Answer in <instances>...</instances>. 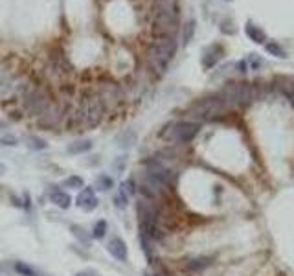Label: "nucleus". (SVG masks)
Listing matches in <instances>:
<instances>
[{"mask_svg":"<svg viewBox=\"0 0 294 276\" xmlns=\"http://www.w3.org/2000/svg\"><path fill=\"white\" fill-rule=\"evenodd\" d=\"M265 48H267V52H270L272 55H276V57H281V59H285L287 57V54H285V50L277 44V42H265Z\"/></svg>","mask_w":294,"mask_h":276,"instance_id":"nucleus-21","label":"nucleus"},{"mask_svg":"<svg viewBox=\"0 0 294 276\" xmlns=\"http://www.w3.org/2000/svg\"><path fill=\"white\" fill-rule=\"evenodd\" d=\"M4 127H6V124H4V122H0V129H4Z\"/></svg>","mask_w":294,"mask_h":276,"instance_id":"nucleus-34","label":"nucleus"},{"mask_svg":"<svg viewBox=\"0 0 294 276\" xmlns=\"http://www.w3.org/2000/svg\"><path fill=\"white\" fill-rule=\"evenodd\" d=\"M114 166H116V169H123V157H120V160H118Z\"/></svg>","mask_w":294,"mask_h":276,"instance_id":"nucleus-32","label":"nucleus"},{"mask_svg":"<svg viewBox=\"0 0 294 276\" xmlns=\"http://www.w3.org/2000/svg\"><path fill=\"white\" fill-rule=\"evenodd\" d=\"M156 13H176V0H155L153 15Z\"/></svg>","mask_w":294,"mask_h":276,"instance_id":"nucleus-13","label":"nucleus"},{"mask_svg":"<svg viewBox=\"0 0 294 276\" xmlns=\"http://www.w3.org/2000/svg\"><path fill=\"white\" fill-rule=\"evenodd\" d=\"M0 144L2 146H17L18 138L15 134H0Z\"/></svg>","mask_w":294,"mask_h":276,"instance_id":"nucleus-25","label":"nucleus"},{"mask_svg":"<svg viewBox=\"0 0 294 276\" xmlns=\"http://www.w3.org/2000/svg\"><path fill=\"white\" fill-rule=\"evenodd\" d=\"M15 269H17L18 275H22V276H35L34 269H30L28 265H24V263H17V265H15Z\"/></svg>","mask_w":294,"mask_h":276,"instance_id":"nucleus-28","label":"nucleus"},{"mask_svg":"<svg viewBox=\"0 0 294 276\" xmlns=\"http://www.w3.org/2000/svg\"><path fill=\"white\" fill-rule=\"evenodd\" d=\"M0 67H2V61H0Z\"/></svg>","mask_w":294,"mask_h":276,"instance_id":"nucleus-35","label":"nucleus"},{"mask_svg":"<svg viewBox=\"0 0 294 276\" xmlns=\"http://www.w3.org/2000/svg\"><path fill=\"white\" fill-rule=\"evenodd\" d=\"M277 83V89L283 92V94H291V92L294 91V79L293 77H287V75H281V77H277L276 79Z\"/></svg>","mask_w":294,"mask_h":276,"instance_id":"nucleus-18","label":"nucleus"},{"mask_svg":"<svg viewBox=\"0 0 294 276\" xmlns=\"http://www.w3.org/2000/svg\"><path fill=\"white\" fill-rule=\"evenodd\" d=\"M221 32H223V34H226V35H234L235 34V26H234V22H232V20H223V22H221Z\"/></svg>","mask_w":294,"mask_h":276,"instance_id":"nucleus-27","label":"nucleus"},{"mask_svg":"<svg viewBox=\"0 0 294 276\" xmlns=\"http://www.w3.org/2000/svg\"><path fill=\"white\" fill-rule=\"evenodd\" d=\"M109 252L116 259H120V261H125L127 259V245L120 238H112L109 241Z\"/></svg>","mask_w":294,"mask_h":276,"instance_id":"nucleus-10","label":"nucleus"},{"mask_svg":"<svg viewBox=\"0 0 294 276\" xmlns=\"http://www.w3.org/2000/svg\"><path fill=\"white\" fill-rule=\"evenodd\" d=\"M52 94L44 85L32 83L26 87V91L20 94V103H22V110L26 116H39L42 110L52 103Z\"/></svg>","mask_w":294,"mask_h":276,"instance_id":"nucleus-2","label":"nucleus"},{"mask_svg":"<svg viewBox=\"0 0 294 276\" xmlns=\"http://www.w3.org/2000/svg\"><path fill=\"white\" fill-rule=\"evenodd\" d=\"M98 199L94 195V190L92 188H83V192L77 195V204L79 208H83L85 212H92V210L98 208Z\"/></svg>","mask_w":294,"mask_h":276,"instance_id":"nucleus-9","label":"nucleus"},{"mask_svg":"<svg viewBox=\"0 0 294 276\" xmlns=\"http://www.w3.org/2000/svg\"><path fill=\"white\" fill-rule=\"evenodd\" d=\"M195 28H197V22H195L193 18L191 20H188L184 26V32H182V41H184V44H188V42L193 39L195 35Z\"/></svg>","mask_w":294,"mask_h":276,"instance_id":"nucleus-20","label":"nucleus"},{"mask_svg":"<svg viewBox=\"0 0 294 276\" xmlns=\"http://www.w3.org/2000/svg\"><path fill=\"white\" fill-rule=\"evenodd\" d=\"M77 276H98L96 271H81V273H77Z\"/></svg>","mask_w":294,"mask_h":276,"instance_id":"nucleus-30","label":"nucleus"},{"mask_svg":"<svg viewBox=\"0 0 294 276\" xmlns=\"http://www.w3.org/2000/svg\"><path fill=\"white\" fill-rule=\"evenodd\" d=\"M178 28L176 13H156L153 17V35L156 37H175Z\"/></svg>","mask_w":294,"mask_h":276,"instance_id":"nucleus-6","label":"nucleus"},{"mask_svg":"<svg viewBox=\"0 0 294 276\" xmlns=\"http://www.w3.org/2000/svg\"><path fill=\"white\" fill-rule=\"evenodd\" d=\"M92 149V140L85 138V140H76L68 146V153L72 155H81V153H86V151Z\"/></svg>","mask_w":294,"mask_h":276,"instance_id":"nucleus-14","label":"nucleus"},{"mask_svg":"<svg viewBox=\"0 0 294 276\" xmlns=\"http://www.w3.org/2000/svg\"><path fill=\"white\" fill-rule=\"evenodd\" d=\"M52 201H53V204H55V206H59V208H63V210H67L68 206H70L72 199H70V195H68V193L55 190V192H52Z\"/></svg>","mask_w":294,"mask_h":276,"instance_id":"nucleus-16","label":"nucleus"},{"mask_svg":"<svg viewBox=\"0 0 294 276\" xmlns=\"http://www.w3.org/2000/svg\"><path fill=\"white\" fill-rule=\"evenodd\" d=\"M248 63H250V67L252 68H259L263 65V61L258 57V54H250V57H248Z\"/></svg>","mask_w":294,"mask_h":276,"instance_id":"nucleus-29","label":"nucleus"},{"mask_svg":"<svg viewBox=\"0 0 294 276\" xmlns=\"http://www.w3.org/2000/svg\"><path fill=\"white\" fill-rule=\"evenodd\" d=\"M85 107H86V118H85L83 127H86V129L100 126L103 122V118L107 116V109H105L103 101L100 100V96L96 92L85 96Z\"/></svg>","mask_w":294,"mask_h":276,"instance_id":"nucleus-4","label":"nucleus"},{"mask_svg":"<svg viewBox=\"0 0 294 276\" xmlns=\"http://www.w3.org/2000/svg\"><path fill=\"white\" fill-rule=\"evenodd\" d=\"M211 265V258H193V259H188L186 267L190 271H202V269L210 267Z\"/></svg>","mask_w":294,"mask_h":276,"instance_id":"nucleus-17","label":"nucleus"},{"mask_svg":"<svg viewBox=\"0 0 294 276\" xmlns=\"http://www.w3.org/2000/svg\"><path fill=\"white\" fill-rule=\"evenodd\" d=\"M221 54H223V48H221V46H217V44L210 46L208 50L204 52V55H202V67L204 68L215 67V63L221 59Z\"/></svg>","mask_w":294,"mask_h":276,"instance_id":"nucleus-11","label":"nucleus"},{"mask_svg":"<svg viewBox=\"0 0 294 276\" xmlns=\"http://www.w3.org/2000/svg\"><path fill=\"white\" fill-rule=\"evenodd\" d=\"M96 94L100 96V100L103 101L105 109H116L118 105L123 101L121 98V92H120V85L114 83V81H103V83L98 87Z\"/></svg>","mask_w":294,"mask_h":276,"instance_id":"nucleus-8","label":"nucleus"},{"mask_svg":"<svg viewBox=\"0 0 294 276\" xmlns=\"http://www.w3.org/2000/svg\"><path fill=\"white\" fill-rule=\"evenodd\" d=\"M221 98L226 101L228 105H234V103L246 105L256 98V89L250 83H228Z\"/></svg>","mask_w":294,"mask_h":276,"instance_id":"nucleus-3","label":"nucleus"},{"mask_svg":"<svg viewBox=\"0 0 294 276\" xmlns=\"http://www.w3.org/2000/svg\"><path fill=\"white\" fill-rule=\"evenodd\" d=\"M230 105L223 98H204L197 101L190 107V112L197 118H211L215 114H221L223 110H226Z\"/></svg>","mask_w":294,"mask_h":276,"instance_id":"nucleus-5","label":"nucleus"},{"mask_svg":"<svg viewBox=\"0 0 294 276\" xmlns=\"http://www.w3.org/2000/svg\"><path fill=\"white\" fill-rule=\"evenodd\" d=\"M169 133H164V136H168L169 140L173 142H191L197 133H199V126L195 122H178V124H173L169 126Z\"/></svg>","mask_w":294,"mask_h":276,"instance_id":"nucleus-7","label":"nucleus"},{"mask_svg":"<svg viewBox=\"0 0 294 276\" xmlns=\"http://www.w3.org/2000/svg\"><path fill=\"white\" fill-rule=\"evenodd\" d=\"M176 39L175 37H156L153 44L145 50V63L147 68L155 75H164L168 70V65L176 54Z\"/></svg>","mask_w":294,"mask_h":276,"instance_id":"nucleus-1","label":"nucleus"},{"mask_svg":"<svg viewBox=\"0 0 294 276\" xmlns=\"http://www.w3.org/2000/svg\"><path fill=\"white\" fill-rule=\"evenodd\" d=\"M72 230H74V234L77 236V239H79V241H83L85 245H88V241H90V236L86 234V230H85L83 226L74 225V226H72Z\"/></svg>","mask_w":294,"mask_h":276,"instance_id":"nucleus-22","label":"nucleus"},{"mask_svg":"<svg viewBox=\"0 0 294 276\" xmlns=\"http://www.w3.org/2000/svg\"><path fill=\"white\" fill-rule=\"evenodd\" d=\"M24 142L26 146L30 147V149H35V151H39V149H46V146L48 144L44 142L42 138H39V136H35V134H28L24 138Z\"/></svg>","mask_w":294,"mask_h":276,"instance_id":"nucleus-19","label":"nucleus"},{"mask_svg":"<svg viewBox=\"0 0 294 276\" xmlns=\"http://www.w3.org/2000/svg\"><path fill=\"white\" fill-rule=\"evenodd\" d=\"M118 144H120V147H123V149H129V147H133L136 144V133L133 129H127L123 133L118 136Z\"/></svg>","mask_w":294,"mask_h":276,"instance_id":"nucleus-15","label":"nucleus"},{"mask_svg":"<svg viewBox=\"0 0 294 276\" xmlns=\"http://www.w3.org/2000/svg\"><path fill=\"white\" fill-rule=\"evenodd\" d=\"M98 188L100 190H110L112 188V179H109L107 175L98 177Z\"/></svg>","mask_w":294,"mask_h":276,"instance_id":"nucleus-26","label":"nucleus"},{"mask_svg":"<svg viewBox=\"0 0 294 276\" xmlns=\"http://www.w3.org/2000/svg\"><path fill=\"white\" fill-rule=\"evenodd\" d=\"M244 32H246V35L250 37V41L258 42V44H265V42H267V35H265V32L261 30L259 26L254 24V22H246Z\"/></svg>","mask_w":294,"mask_h":276,"instance_id":"nucleus-12","label":"nucleus"},{"mask_svg":"<svg viewBox=\"0 0 294 276\" xmlns=\"http://www.w3.org/2000/svg\"><path fill=\"white\" fill-rule=\"evenodd\" d=\"M65 186L74 188V190H79V188H83V179H81V177H77V175L68 177L67 181H65Z\"/></svg>","mask_w":294,"mask_h":276,"instance_id":"nucleus-24","label":"nucleus"},{"mask_svg":"<svg viewBox=\"0 0 294 276\" xmlns=\"http://www.w3.org/2000/svg\"><path fill=\"white\" fill-rule=\"evenodd\" d=\"M105 232H107V223H105V221H98L96 226H94V230H92V238L101 239V238L105 236Z\"/></svg>","mask_w":294,"mask_h":276,"instance_id":"nucleus-23","label":"nucleus"},{"mask_svg":"<svg viewBox=\"0 0 294 276\" xmlns=\"http://www.w3.org/2000/svg\"><path fill=\"white\" fill-rule=\"evenodd\" d=\"M4 173H6V166L0 162V175H4Z\"/></svg>","mask_w":294,"mask_h":276,"instance_id":"nucleus-33","label":"nucleus"},{"mask_svg":"<svg viewBox=\"0 0 294 276\" xmlns=\"http://www.w3.org/2000/svg\"><path fill=\"white\" fill-rule=\"evenodd\" d=\"M237 67H239V72H241V74H244V72H246V63H244V61H241Z\"/></svg>","mask_w":294,"mask_h":276,"instance_id":"nucleus-31","label":"nucleus"}]
</instances>
